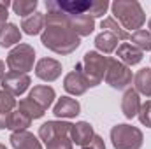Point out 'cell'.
Returning a JSON list of instances; mask_svg holds the SVG:
<instances>
[{"label": "cell", "mask_w": 151, "mask_h": 149, "mask_svg": "<svg viewBox=\"0 0 151 149\" xmlns=\"http://www.w3.org/2000/svg\"><path fill=\"white\" fill-rule=\"evenodd\" d=\"M47 14L46 16V27L40 35V42L44 47L56 54H70L81 44V37L76 34L69 23V18L65 12L58 11L53 4V0L46 2Z\"/></svg>", "instance_id": "obj_1"}, {"label": "cell", "mask_w": 151, "mask_h": 149, "mask_svg": "<svg viewBox=\"0 0 151 149\" xmlns=\"http://www.w3.org/2000/svg\"><path fill=\"white\" fill-rule=\"evenodd\" d=\"M113 18L128 32V30H141L146 21V14L137 0H116L111 4Z\"/></svg>", "instance_id": "obj_2"}, {"label": "cell", "mask_w": 151, "mask_h": 149, "mask_svg": "<svg viewBox=\"0 0 151 149\" xmlns=\"http://www.w3.org/2000/svg\"><path fill=\"white\" fill-rule=\"evenodd\" d=\"M76 70H79L84 77L88 88H95L102 82L107 70V56L100 54L99 51H88L84 58L76 65Z\"/></svg>", "instance_id": "obj_3"}, {"label": "cell", "mask_w": 151, "mask_h": 149, "mask_svg": "<svg viewBox=\"0 0 151 149\" xmlns=\"http://www.w3.org/2000/svg\"><path fill=\"white\" fill-rule=\"evenodd\" d=\"M142 132L132 125H116L111 130V142L114 149H141L142 148Z\"/></svg>", "instance_id": "obj_4"}, {"label": "cell", "mask_w": 151, "mask_h": 149, "mask_svg": "<svg viewBox=\"0 0 151 149\" xmlns=\"http://www.w3.org/2000/svg\"><path fill=\"white\" fill-rule=\"evenodd\" d=\"M34 62H35V49L30 44H18L7 54V67L11 69V72L27 74L34 69Z\"/></svg>", "instance_id": "obj_5"}, {"label": "cell", "mask_w": 151, "mask_h": 149, "mask_svg": "<svg viewBox=\"0 0 151 149\" xmlns=\"http://www.w3.org/2000/svg\"><path fill=\"white\" fill-rule=\"evenodd\" d=\"M104 79L114 90H127L132 84V70L118 58H107V70Z\"/></svg>", "instance_id": "obj_6"}, {"label": "cell", "mask_w": 151, "mask_h": 149, "mask_svg": "<svg viewBox=\"0 0 151 149\" xmlns=\"http://www.w3.org/2000/svg\"><path fill=\"white\" fill-rule=\"evenodd\" d=\"M2 82V90L12 97H19L23 95L28 86H30V77L28 74H19V72H7L4 75V79L0 81Z\"/></svg>", "instance_id": "obj_7"}, {"label": "cell", "mask_w": 151, "mask_h": 149, "mask_svg": "<svg viewBox=\"0 0 151 149\" xmlns=\"http://www.w3.org/2000/svg\"><path fill=\"white\" fill-rule=\"evenodd\" d=\"M70 128L72 125L67 121H47L44 125H40L39 128V139L44 140V144L60 139V137H69L70 135Z\"/></svg>", "instance_id": "obj_8"}, {"label": "cell", "mask_w": 151, "mask_h": 149, "mask_svg": "<svg viewBox=\"0 0 151 149\" xmlns=\"http://www.w3.org/2000/svg\"><path fill=\"white\" fill-rule=\"evenodd\" d=\"M35 75L46 82H53L62 75V63L55 58H40L35 65Z\"/></svg>", "instance_id": "obj_9"}, {"label": "cell", "mask_w": 151, "mask_h": 149, "mask_svg": "<svg viewBox=\"0 0 151 149\" xmlns=\"http://www.w3.org/2000/svg\"><path fill=\"white\" fill-rule=\"evenodd\" d=\"M93 137H95L93 126L86 121H79V123L72 125V128H70V140L76 146H81V148L90 146Z\"/></svg>", "instance_id": "obj_10"}, {"label": "cell", "mask_w": 151, "mask_h": 149, "mask_svg": "<svg viewBox=\"0 0 151 149\" xmlns=\"http://www.w3.org/2000/svg\"><path fill=\"white\" fill-rule=\"evenodd\" d=\"M28 98H32L39 107H42L44 111L51 107L53 100L56 98V93L51 86H46V84H39V86H34L28 93Z\"/></svg>", "instance_id": "obj_11"}, {"label": "cell", "mask_w": 151, "mask_h": 149, "mask_svg": "<svg viewBox=\"0 0 151 149\" xmlns=\"http://www.w3.org/2000/svg\"><path fill=\"white\" fill-rule=\"evenodd\" d=\"M116 56H118V60H119L121 63H125L127 67H132V65L141 63V60H142V51H141L139 47H135L134 44H130V42H123V44L118 46Z\"/></svg>", "instance_id": "obj_12"}, {"label": "cell", "mask_w": 151, "mask_h": 149, "mask_svg": "<svg viewBox=\"0 0 151 149\" xmlns=\"http://www.w3.org/2000/svg\"><path fill=\"white\" fill-rule=\"evenodd\" d=\"M81 112V105L76 98H70V97H62L58 98V102L55 104L53 107V114L56 117H65V119H70V117H76L77 114Z\"/></svg>", "instance_id": "obj_13"}, {"label": "cell", "mask_w": 151, "mask_h": 149, "mask_svg": "<svg viewBox=\"0 0 151 149\" xmlns=\"http://www.w3.org/2000/svg\"><path fill=\"white\" fill-rule=\"evenodd\" d=\"M69 23L79 37H86L95 30V19L88 14H67Z\"/></svg>", "instance_id": "obj_14"}, {"label": "cell", "mask_w": 151, "mask_h": 149, "mask_svg": "<svg viewBox=\"0 0 151 149\" xmlns=\"http://www.w3.org/2000/svg\"><path fill=\"white\" fill-rule=\"evenodd\" d=\"M11 146L14 149H42L40 140L34 133L23 130V132H12L11 133Z\"/></svg>", "instance_id": "obj_15"}, {"label": "cell", "mask_w": 151, "mask_h": 149, "mask_svg": "<svg viewBox=\"0 0 151 149\" xmlns=\"http://www.w3.org/2000/svg\"><path fill=\"white\" fill-rule=\"evenodd\" d=\"M63 88H65L67 93H70V95H74V97H81V95L86 93L88 84H86L84 77L81 75V72L74 69L72 72H69V74L65 75V79H63Z\"/></svg>", "instance_id": "obj_16"}, {"label": "cell", "mask_w": 151, "mask_h": 149, "mask_svg": "<svg viewBox=\"0 0 151 149\" xmlns=\"http://www.w3.org/2000/svg\"><path fill=\"white\" fill-rule=\"evenodd\" d=\"M141 109V98H139V93L132 88H128L125 93H123V98H121V111L125 114L127 119H132L139 114Z\"/></svg>", "instance_id": "obj_17"}, {"label": "cell", "mask_w": 151, "mask_h": 149, "mask_svg": "<svg viewBox=\"0 0 151 149\" xmlns=\"http://www.w3.org/2000/svg\"><path fill=\"white\" fill-rule=\"evenodd\" d=\"M55 7L65 14H88L91 9V2L90 0H60V2H53Z\"/></svg>", "instance_id": "obj_18"}, {"label": "cell", "mask_w": 151, "mask_h": 149, "mask_svg": "<svg viewBox=\"0 0 151 149\" xmlns=\"http://www.w3.org/2000/svg\"><path fill=\"white\" fill-rule=\"evenodd\" d=\"M21 42V30L14 23H5L0 27V47H12Z\"/></svg>", "instance_id": "obj_19"}, {"label": "cell", "mask_w": 151, "mask_h": 149, "mask_svg": "<svg viewBox=\"0 0 151 149\" xmlns=\"http://www.w3.org/2000/svg\"><path fill=\"white\" fill-rule=\"evenodd\" d=\"M44 27H46V16L42 12H34L32 16H28V18H25L21 21V28L28 35L42 34L44 32Z\"/></svg>", "instance_id": "obj_20"}, {"label": "cell", "mask_w": 151, "mask_h": 149, "mask_svg": "<svg viewBox=\"0 0 151 149\" xmlns=\"http://www.w3.org/2000/svg\"><path fill=\"white\" fill-rule=\"evenodd\" d=\"M134 86L137 93L151 98V69H141L134 75Z\"/></svg>", "instance_id": "obj_21"}, {"label": "cell", "mask_w": 151, "mask_h": 149, "mask_svg": "<svg viewBox=\"0 0 151 149\" xmlns=\"http://www.w3.org/2000/svg\"><path fill=\"white\" fill-rule=\"evenodd\" d=\"M95 47L100 51V53H104V54H109V53H113L118 49V39L114 37L111 32H100L97 37H95Z\"/></svg>", "instance_id": "obj_22"}, {"label": "cell", "mask_w": 151, "mask_h": 149, "mask_svg": "<svg viewBox=\"0 0 151 149\" xmlns=\"http://www.w3.org/2000/svg\"><path fill=\"white\" fill-rule=\"evenodd\" d=\"M100 27L106 30V32H111L114 37L118 39V40H128L130 39V34L114 19L113 16H109V18H104L102 19V23H100Z\"/></svg>", "instance_id": "obj_23"}, {"label": "cell", "mask_w": 151, "mask_h": 149, "mask_svg": "<svg viewBox=\"0 0 151 149\" xmlns=\"http://www.w3.org/2000/svg\"><path fill=\"white\" fill-rule=\"evenodd\" d=\"M18 111H21L25 116H28L32 121L34 119H39V117H42L44 116V109L42 107H39L37 104L32 100V98H21L19 100V104H18Z\"/></svg>", "instance_id": "obj_24"}, {"label": "cell", "mask_w": 151, "mask_h": 149, "mask_svg": "<svg viewBox=\"0 0 151 149\" xmlns=\"http://www.w3.org/2000/svg\"><path fill=\"white\" fill-rule=\"evenodd\" d=\"M30 125H32V119H30L28 116H25L21 111H14L11 114V117H9L7 128L12 130V132H23V130H27Z\"/></svg>", "instance_id": "obj_25"}, {"label": "cell", "mask_w": 151, "mask_h": 149, "mask_svg": "<svg viewBox=\"0 0 151 149\" xmlns=\"http://www.w3.org/2000/svg\"><path fill=\"white\" fill-rule=\"evenodd\" d=\"M11 7H12L14 14L21 16V18L25 19V18L32 16L34 12H37V11H35V9H37V0H18V2H14Z\"/></svg>", "instance_id": "obj_26"}, {"label": "cell", "mask_w": 151, "mask_h": 149, "mask_svg": "<svg viewBox=\"0 0 151 149\" xmlns=\"http://www.w3.org/2000/svg\"><path fill=\"white\" fill-rule=\"evenodd\" d=\"M130 40L142 53L144 51H151V32L150 30H137V32H134L130 35Z\"/></svg>", "instance_id": "obj_27"}, {"label": "cell", "mask_w": 151, "mask_h": 149, "mask_svg": "<svg viewBox=\"0 0 151 149\" xmlns=\"http://www.w3.org/2000/svg\"><path fill=\"white\" fill-rule=\"evenodd\" d=\"M107 9H109V2H107V0H93L88 16H91L93 19H95V18H100V16L106 14Z\"/></svg>", "instance_id": "obj_28"}, {"label": "cell", "mask_w": 151, "mask_h": 149, "mask_svg": "<svg viewBox=\"0 0 151 149\" xmlns=\"http://www.w3.org/2000/svg\"><path fill=\"white\" fill-rule=\"evenodd\" d=\"M137 116H139V121L144 126L151 128V100H146L144 104H141V109H139Z\"/></svg>", "instance_id": "obj_29"}, {"label": "cell", "mask_w": 151, "mask_h": 149, "mask_svg": "<svg viewBox=\"0 0 151 149\" xmlns=\"http://www.w3.org/2000/svg\"><path fill=\"white\" fill-rule=\"evenodd\" d=\"M46 149H72V140L70 137H60L46 144Z\"/></svg>", "instance_id": "obj_30"}, {"label": "cell", "mask_w": 151, "mask_h": 149, "mask_svg": "<svg viewBox=\"0 0 151 149\" xmlns=\"http://www.w3.org/2000/svg\"><path fill=\"white\" fill-rule=\"evenodd\" d=\"M9 5H12V4H9V2H0V27H4V25L7 23V16H9L7 9H9Z\"/></svg>", "instance_id": "obj_31"}, {"label": "cell", "mask_w": 151, "mask_h": 149, "mask_svg": "<svg viewBox=\"0 0 151 149\" xmlns=\"http://www.w3.org/2000/svg\"><path fill=\"white\" fill-rule=\"evenodd\" d=\"M83 149H106L104 139H102L100 135H95V137H93V140H91V144H90V146H84Z\"/></svg>", "instance_id": "obj_32"}, {"label": "cell", "mask_w": 151, "mask_h": 149, "mask_svg": "<svg viewBox=\"0 0 151 149\" xmlns=\"http://www.w3.org/2000/svg\"><path fill=\"white\" fill-rule=\"evenodd\" d=\"M4 75H5V63L0 60V81L4 79Z\"/></svg>", "instance_id": "obj_33"}, {"label": "cell", "mask_w": 151, "mask_h": 149, "mask_svg": "<svg viewBox=\"0 0 151 149\" xmlns=\"http://www.w3.org/2000/svg\"><path fill=\"white\" fill-rule=\"evenodd\" d=\"M148 27H150V32H151V19L148 21Z\"/></svg>", "instance_id": "obj_34"}, {"label": "cell", "mask_w": 151, "mask_h": 149, "mask_svg": "<svg viewBox=\"0 0 151 149\" xmlns=\"http://www.w3.org/2000/svg\"><path fill=\"white\" fill-rule=\"evenodd\" d=\"M0 149H7V148H5V146H4V144H0Z\"/></svg>", "instance_id": "obj_35"}, {"label": "cell", "mask_w": 151, "mask_h": 149, "mask_svg": "<svg viewBox=\"0 0 151 149\" xmlns=\"http://www.w3.org/2000/svg\"><path fill=\"white\" fill-rule=\"evenodd\" d=\"M2 93H4V90H0V97H2Z\"/></svg>", "instance_id": "obj_36"}]
</instances>
